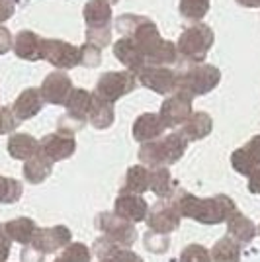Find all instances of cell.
I'll return each mask as SVG.
<instances>
[{
    "instance_id": "15",
    "label": "cell",
    "mask_w": 260,
    "mask_h": 262,
    "mask_svg": "<svg viewBox=\"0 0 260 262\" xmlns=\"http://www.w3.org/2000/svg\"><path fill=\"white\" fill-rule=\"evenodd\" d=\"M164 129H166V125H164L161 114H141L133 123V137L137 141L147 143L157 139Z\"/></svg>"
},
{
    "instance_id": "36",
    "label": "cell",
    "mask_w": 260,
    "mask_h": 262,
    "mask_svg": "<svg viewBox=\"0 0 260 262\" xmlns=\"http://www.w3.org/2000/svg\"><path fill=\"white\" fill-rule=\"evenodd\" d=\"M12 45H14V37H12L10 30L0 26V55L8 53L12 49Z\"/></svg>"
},
{
    "instance_id": "29",
    "label": "cell",
    "mask_w": 260,
    "mask_h": 262,
    "mask_svg": "<svg viewBox=\"0 0 260 262\" xmlns=\"http://www.w3.org/2000/svg\"><path fill=\"white\" fill-rule=\"evenodd\" d=\"M22 198V184L14 178L0 176V202L2 204H14Z\"/></svg>"
},
{
    "instance_id": "3",
    "label": "cell",
    "mask_w": 260,
    "mask_h": 262,
    "mask_svg": "<svg viewBox=\"0 0 260 262\" xmlns=\"http://www.w3.org/2000/svg\"><path fill=\"white\" fill-rule=\"evenodd\" d=\"M86 41L106 47L112 41V4L108 0H88L84 4Z\"/></svg>"
},
{
    "instance_id": "24",
    "label": "cell",
    "mask_w": 260,
    "mask_h": 262,
    "mask_svg": "<svg viewBox=\"0 0 260 262\" xmlns=\"http://www.w3.org/2000/svg\"><path fill=\"white\" fill-rule=\"evenodd\" d=\"M2 229H4V233L8 235L10 241H18L22 245H28L32 241L33 233H35V223L28 217H18L8 221V223H4Z\"/></svg>"
},
{
    "instance_id": "35",
    "label": "cell",
    "mask_w": 260,
    "mask_h": 262,
    "mask_svg": "<svg viewBox=\"0 0 260 262\" xmlns=\"http://www.w3.org/2000/svg\"><path fill=\"white\" fill-rule=\"evenodd\" d=\"M44 251L33 247L32 243H28V247L22 251V262H44Z\"/></svg>"
},
{
    "instance_id": "19",
    "label": "cell",
    "mask_w": 260,
    "mask_h": 262,
    "mask_svg": "<svg viewBox=\"0 0 260 262\" xmlns=\"http://www.w3.org/2000/svg\"><path fill=\"white\" fill-rule=\"evenodd\" d=\"M211 127H213V121H211V118H209V114H206V112H192L190 114V118L184 121V127H182V135H184L186 139H192V141H196V139H202V137H206L207 133L211 131Z\"/></svg>"
},
{
    "instance_id": "38",
    "label": "cell",
    "mask_w": 260,
    "mask_h": 262,
    "mask_svg": "<svg viewBox=\"0 0 260 262\" xmlns=\"http://www.w3.org/2000/svg\"><path fill=\"white\" fill-rule=\"evenodd\" d=\"M8 254H10V239L4 233V229L0 227V262H6Z\"/></svg>"
},
{
    "instance_id": "30",
    "label": "cell",
    "mask_w": 260,
    "mask_h": 262,
    "mask_svg": "<svg viewBox=\"0 0 260 262\" xmlns=\"http://www.w3.org/2000/svg\"><path fill=\"white\" fill-rule=\"evenodd\" d=\"M147 170L143 166H133L129 168V174H127V190L135 192V194H141L145 188H149V178H147Z\"/></svg>"
},
{
    "instance_id": "33",
    "label": "cell",
    "mask_w": 260,
    "mask_h": 262,
    "mask_svg": "<svg viewBox=\"0 0 260 262\" xmlns=\"http://www.w3.org/2000/svg\"><path fill=\"white\" fill-rule=\"evenodd\" d=\"M20 120L14 116L12 108H0V135L2 133H10L18 127Z\"/></svg>"
},
{
    "instance_id": "40",
    "label": "cell",
    "mask_w": 260,
    "mask_h": 262,
    "mask_svg": "<svg viewBox=\"0 0 260 262\" xmlns=\"http://www.w3.org/2000/svg\"><path fill=\"white\" fill-rule=\"evenodd\" d=\"M250 190L260 194V170H254V176H252V180H250Z\"/></svg>"
},
{
    "instance_id": "23",
    "label": "cell",
    "mask_w": 260,
    "mask_h": 262,
    "mask_svg": "<svg viewBox=\"0 0 260 262\" xmlns=\"http://www.w3.org/2000/svg\"><path fill=\"white\" fill-rule=\"evenodd\" d=\"M51 164L53 161H49L45 155H41L39 151L30 157L26 164H24V176H26V180L28 182H32V184H37V182H44L45 178L49 176L51 172Z\"/></svg>"
},
{
    "instance_id": "5",
    "label": "cell",
    "mask_w": 260,
    "mask_h": 262,
    "mask_svg": "<svg viewBox=\"0 0 260 262\" xmlns=\"http://www.w3.org/2000/svg\"><path fill=\"white\" fill-rule=\"evenodd\" d=\"M186 139L182 133H170L168 137H164L161 141L145 143L139 151V159L147 164H163V163H174L178 157H182L186 151Z\"/></svg>"
},
{
    "instance_id": "27",
    "label": "cell",
    "mask_w": 260,
    "mask_h": 262,
    "mask_svg": "<svg viewBox=\"0 0 260 262\" xmlns=\"http://www.w3.org/2000/svg\"><path fill=\"white\" fill-rule=\"evenodd\" d=\"M229 233L237 241H250L254 237V225L250 223V219L243 217L241 213H235L233 217H229Z\"/></svg>"
},
{
    "instance_id": "28",
    "label": "cell",
    "mask_w": 260,
    "mask_h": 262,
    "mask_svg": "<svg viewBox=\"0 0 260 262\" xmlns=\"http://www.w3.org/2000/svg\"><path fill=\"white\" fill-rule=\"evenodd\" d=\"M213 262H239V245L233 239H221L213 249Z\"/></svg>"
},
{
    "instance_id": "41",
    "label": "cell",
    "mask_w": 260,
    "mask_h": 262,
    "mask_svg": "<svg viewBox=\"0 0 260 262\" xmlns=\"http://www.w3.org/2000/svg\"><path fill=\"white\" fill-rule=\"evenodd\" d=\"M237 4L245 8H260V0H237Z\"/></svg>"
},
{
    "instance_id": "22",
    "label": "cell",
    "mask_w": 260,
    "mask_h": 262,
    "mask_svg": "<svg viewBox=\"0 0 260 262\" xmlns=\"http://www.w3.org/2000/svg\"><path fill=\"white\" fill-rule=\"evenodd\" d=\"M88 120L98 129L110 127L114 123V104L94 94L92 106H90V112H88Z\"/></svg>"
},
{
    "instance_id": "16",
    "label": "cell",
    "mask_w": 260,
    "mask_h": 262,
    "mask_svg": "<svg viewBox=\"0 0 260 262\" xmlns=\"http://www.w3.org/2000/svg\"><path fill=\"white\" fill-rule=\"evenodd\" d=\"M260 164V135L252 137L243 149L233 153V166L243 174H250Z\"/></svg>"
},
{
    "instance_id": "17",
    "label": "cell",
    "mask_w": 260,
    "mask_h": 262,
    "mask_svg": "<svg viewBox=\"0 0 260 262\" xmlns=\"http://www.w3.org/2000/svg\"><path fill=\"white\" fill-rule=\"evenodd\" d=\"M67 241H69V231L65 227H53V229H35L30 243L39 251L51 252L63 247Z\"/></svg>"
},
{
    "instance_id": "20",
    "label": "cell",
    "mask_w": 260,
    "mask_h": 262,
    "mask_svg": "<svg viewBox=\"0 0 260 262\" xmlns=\"http://www.w3.org/2000/svg\"><path fill=\"white\" fill-rule=\"evenodd\" d=\"M178 217H180V213L174 208H168L166 204H157L151 209L149 225L159 233H166V231H172L178 225Z\"/></svg>"
},
{
    "instance_id": "26",
    "label": "cell",
    "mask_w": 260,
    "mask_h": 262,
    "mask_svg": "<svg viewBox=\"0 0 260 262\" xmlns=\"http://www.w3.org/2000/svg\"><path fill=\"white\" fill-rule=\"evenodd\" d=\"M178 12L186 22H202L209 12V0H180Z\"/></svg>"
},
{
    "instance_id": "25",
    "label": "cell",
    "mask_w": 260,
    "mask_h": 262,
    "mask_svg": "<svg viewBox=\"0 0 260 262\" xmlns=\"http://www.w3.org/2000/svg\"><path fill=\"white\" fill-rule=\"evenodd\" d=\"M92 98L94 94H90L88 90H82V88H75L71 92V96L67 100V114L75 116L78 120H88V112H90V106H92Z\"/></svg>"
},
{
    "instance_id": "4",
    "label": "cell",
    "mask_w": 260,
    "mask_h": 262,
    "mask_svg": "<svg viewBox=\"0 0 260 262\" xmlns=\"http://www.w3.org/2000/svg\"><path fill=\"white\" fill-rule=\"evenodd\" d=\"M221 80V73L219 69L213 65H206V63H196L194 67L186 69L182 75H178V88L190 96H202L207 94L209 90L219 84Z\"/></svg>"
},
{
    "instance_id": "6",
    "label": "cell",
    "mask_w": 260,
    "mask_h": 262,
    "mask_svg": "<svg viewBox=\"0 0 260 262\" xmlns=\"http://www.w3.org/2000/svg\"><path fill=\"white\" fill-rule=\"evenodd\" d=\"M135 86H137V75L135 73H131V71H110V73H104L98 78L94 94L114 104L121 96L129 94Z\"/></svg>"
},
{
    "instance_id": "7",
    "label": "cell",
    "mask_w": 260,
    "mask_h": 262,
    "mask_svg": "<svg viewBox=\"0 0 260 262\" xmlns=\"http://www.w3.org/2000/svg\"><path fill=\"white\" fill-rule=\"evenodd\" d=\"M143 86L157 94H172L178 88V75L168 65H147L137 73Z\"/></svg>"
},
{
    "instance_id": "32",
    "label": "cell",
    "mask_w": 260,
    "mask_h": 262,
    "mask_svg": "<svg viewBox=\"0 0 260 262\" xmlns=\"http://www.w3.org/2000/svg\"><path fill=\"white\" fill-rule=\"evenodd\" d=\"M168 178H170V176H168V170L157 168V170H155V176L149 178V186H151L159 196H164V194L168 192Z\"/></svg>"
},
{
    "instance_id": "10",
    "label": "cell",
    "mask_w": 260,
    "mask_h": 262,
    "mask_svg": "<svg viewBox=\"0 0 260 262\" xmlns=\"http://www.w3.org/2000/svg\"><path fill=\"white\" fill-rule=\"evenodd\" d=\"M39 90H41V96H44L45 102L55 104V106H65L69 96H71V92L75 88H73L71 78L67 77V73L55 71V73H49L45 77L44 84H41Z\"/></svg>"
},
{
    "instance_id": "13",
    "label": "cell",
    "mask_w": 260,
    "mask_h": 262,
    "mask_svg": "<svg viewBox=\"0 0 260 262\" xmlns=\"http://www.w3.org/2000/svg\"><path fill=\"white\" fill-rule=\"evenodd\" d=\"M45 100L41 96V90L39 88H26L22 94L16 98L14 106H12V112L14 116L20 121L30 120L33 116H37L41 108H44Z\"/></svg>"
},
{
    "instance_id": "31",
    "label": "cell",
    "mask_w": 260,
    "mask_h": 262,
    "mask_svg": "<svg viewBox=\"0 0 260 262\" xmlns=\"http://www.w3.org/2000/svg\"><path fill=\"white\" fill-rule=\"evenodd\" d=\"M78 51H80V65H84V67L100 65V61H102V47H98V45L86 41L84 45L78 47Z\"/></svg>"
},
{
    "instance_id": "37",
    "label": "cell",
    "mask_w": 260,
    "mask_h": 262,
    "mask_svg": "<svg viewBox=\"0 0 260 262\" xmlns=\"http://www.w3.org/2000/svg\"><path fill=\"white\" fill-rule=\"evenodd\" d=\"M16 12V2L14 0H0V24L10 20Z\"/></svg>"
},
{
    "instance_id": "21",
    "label": "cell",
    "mask_w": 260,
    "mask_h": 262,
    "mask_svg": "<svg viewBox=\"0 0 260 262\" xmlns=\"http://www.w3.org/2000/svg\"><path fill=\"white\" fill-rule=\"evenodd\" d=\"M37 151H39V141H35L32 135H28V133H14L8 139V153L14 159L28 161Z\"/></svg>"
},
{
    "instance_id": "14",
    "label": "cell",
    "mask_w": 260,
    "mask_h": 262,
    "mask_svg": "<svg viewBox=\"0 0 260 262\" xmlns=\"http://www.w3.org/2000/svg\"><path fill=\"white\" fill-rule=\"evenodd\" d=\"M41 43L44 39L32 30H22L14 37V53L24 61H39L41 59Z\"/></svg>"
},
{
    "instance_id": "34",
    "label": "cell",
    "mask_w": 260,
    "mask_h": 262,
    "mask_svg": "<svg viewBox=\"0 0 260 262\" xmlns=\"http://www.w3.org/2000/svg\"><path fill=\"white\" fill-rule=\"evenodd\" d=\"M180 262H209V254H207V251L204 247L192 245V247H188V249L182 252Z\"/></svg>"
},
{
    "instance_id": "12",
    "label": "cell",
    "mask_w": 260,
    "mask_h": 262,
    "mask_svg": "<svg viewBox=\"0 0 260 262\" xmlns=\"http://www.w3.org/2000/svg\"><path fill=\"white\" fill-rule=\"evenodd\" d=\"M114 55H116V59H118L119 63L125 65L127 71L135 73V75L141 71L143 67H147L145 57H143V51L131 37H123V35H121V39H118V41L114 43Z\"/></svg>"
},
{
    "instance_id": "39",
    "label": "cell",
    "mask_w": 260,
    "mask_h": 262,
    "mask_svg": "<svg viewBox=\"0 0 260 262\" xmlns=\"http://www.w3.org/2000/svg\"><path fill=\"white\" fill-rule=\"evenodd\" d=\"M108 262H143V260L137 254H131V252H118V254Z\"/></svg>"
},
{
    "instance_id": "9",
    "label": "cell",
    "mask_w": 260,
    "mask_h": 262,
    "mask_svg": "<svg viewBox=\"0 0 260 262\" xmlns=\"http://www.w3.org/2000/svg\"><path fill=\"white\" fill-rule=\"evenodd\" d=\"M192 98L182 90H176L170 98H166L161 106V118L166 127H176L184 123L192 114Z\"/></svg>"
},
{
    "instance_id": "42",
    "label": "cell",
    "mask_w": 260,
    "mask_h": 262,
    "mask_svg": "<svg viewBox=\"0 0 260 262\" xmlns=\"http://www.w3.org/2000/svg\"><path fill=\"white\" fill-rule=\"evenodd\" d=\"M55 262H73V260H71V258H69L67 254H63V256H59V258H57Z\"/></svg>"
},
{
    "instance_id": "8",
    "label": "cell",
    "mask_w": 260,
    "mask_h": 262,
    "mask_svg": "<svg viewBox=\"0 0 260 262\" xmlns=\"http://www.w3.org/2000/svg\"><path fill=\"white\" fill-rule=\"evenodd\" d=\"M41 59L61 71H67V69L80 65V51L76 45L67 43L63 39H44Z\"/></svg>"
},
{
    "instance_id": "1",
    "label": "cell",
    "mask_w": 260,
    "mask_h": 262,
    "mask_svg": "<svg viewBox=\"0 0 260 262\" xmlns=\"http://www.w3.org/2000/svg\"><path fill=\"white\" fill-rule=\"evenodd\" d=\"M116 30L123 37H131L143 51L147 65H174L180 55L176 43L163 39L157 24L141 14H123L116 20Z\"/></svg>"
},
{
    "instance_id": "2",
    "label": "cell",
    "mask_w": 260,
    "mask_h": 262,
    "mask_svg": "<svg viewBox=\"0 0 260 262\" xmlns=\"http://www.w3.org/2000/svg\"><path fill=\"white\" fill-rule=\"evenodd\" d=\"M213 43H215L213 30L207 24L196 22L180 33L176 49H178L180 59L190 61V63H204Z\"/></svg>"
},
{
    "instance_id": "11",
    "label": "cell",
    "mask_w": 260,
    "mask_h": 262,
    "mask_svg": "<svg viewBox=\"0 0 260 262\" xmlns=\"http://www.w3.org/2000/svg\"><path fill=\"white\" fill-rule=\"evenodd\" d=\"M39 153L45 155L49 161H61L75 153V137L73 133L57 131L51 135H45L39 143Z\"/></svg>"
},
{
    "instance_id": "18",
    "label": "cell",
    "mask_w": 260,
    "mask_h": 262,
    "mask_svg": "<svg viewBox=\"0 0 260 262\" xmlns=\"http://www.w3.org/2000/svg\"><path fill=\"white\" fill-rule=\"evenodd\" d=\"M116 211H118L121 217L133 219V221H139L145 217V211H147V204L143 202V198L135 192H121L116 202Z\"/></svg>"
}]
</instances>
